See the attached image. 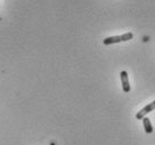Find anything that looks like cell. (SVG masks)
I'll use <instances>...</instances> for the list:
<instances>
[{"instance_id": "obj_1", "label": "cell", "mask_w": 155, "mask_h": 145, "mask_svg": "<svg viewBox=\"0 0 155 145\" xmlns=\"http://www.w3.org/2000/svg\"><path fill=\"white\" fill-rule=\"evenodd\" d=\"M133 37H134V35L130 31L129 33H125V34L119 36H109V37L104 39V44L105 45H111V44H116L119 43V42H126V41L132 39Z\"/></svg>"}, {"instance_id": "obj_2", "label": "cell", "mask_w": 155, "mask_h": 145, "mask_svg": "<svg viewBox=\"0 0 155 145\" xmlns=\"http://www.w3.org/2000/svg\"><path fill=\"white\" fill-rule=\"evenodd\" d=\"M153 110H155V100L152 101L151 104H148L147 106H145L142 110H140V111L136 114V118H137V119H143L148 113H151Z\"/></svg>"}, {"instance_id": "obj_3", "label": "cell", "mask_w": 155, "mask_h": 145, "mask_svg": "<svg viewBox=\"0 0 155 145\" xmlns=\"http://www.w3.org/2000/svg\"><path fill=\"white\" fill-rule=\"evenodd\" d=\"M120 80H121V86H123L124 92H129L130 91V84H129V80H128V73L126 71L120 72Z\"/></svg>"}, {"instance_id": "obj_4", "label": "cell", "mask_w": 155, "mask_h": 145, "mask_svg": "<svg viewBox=\"0 0 155 145\" xmlns=\"http://www.w3.org/2000/svg\"><path fill=\"white\" fill-rule=\"evenodd\" d=\"M143 125L144 128H145V132L147 134H152L153 133V126L151 124V120L148 117H144L143 118Z\"/></svg>"}]
</instances>
